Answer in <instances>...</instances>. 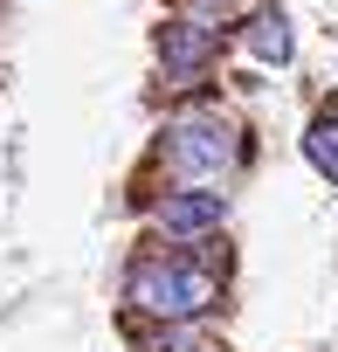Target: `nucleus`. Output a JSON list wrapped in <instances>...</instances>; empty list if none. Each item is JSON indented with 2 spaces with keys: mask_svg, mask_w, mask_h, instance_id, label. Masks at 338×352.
Listing matches in <instances>:
<instances>
[{
  "mask_svg": "<svg viewBox=\"0 0 338 352\" xmlns=\"http://www.w3.org/2000/svg\"><path fill=\"white\" fill-rule=\"evenodd\" d=\"M235 159H242V131L221 111H180L166 124V166L187 180H221Z\"/></svg>",
  "mask_w": 338,
  "mask_h": 352,
  "instance_id": "nucleus-2",
  "label": "nucleus"
},
{
  "mask_svg": "<svg viewBox=\"0 0 338 352\" xmlns=\"http://www.w3.org/2000/svg\"><path fill=\"white\" fill-rule=\"evenodd\" d=\"M221 221H228V201L214 187H180V194L159 201V228L173 235V242H207Z\"/></svg>",
  "mask_w": 338,
  "mask_h": 352,
  "instance_id": "nucleus-4",
  "label": "nucleus"
},
{
  "mask_svg": "<svg viewBox=\"0 0 338 352\" xmlns=\"http://www.w3.org/2000/svg\"><path fill=\"white\" fill-rule=\"evenodd\" d=\"M221 56V35H214V21H166L159 28V63H166V76L173 83H194V76H207V63Z\"/></svg>",
  "mask_w": 338,
  "mask_h": 352,
  "instance_id": "nucleus-3",
  "label": "nucleus"
},
{
  "mask_svg": "<svg viewBox=\"0 0 338 352\" xmlns=\"http://www.w3.org/2000/svg\"><path fill=\"white\" fill-rule=\"evenodd\" d=\"M304 159H311L317 180H331V187H338V118H331V111L304 124Z\"/></svg>",
  "mask_w": 338,
  "mask_h": 352,
  "instance_id": "nucleus-6",
  "label": "nucleus"
},
{
  "mask_svg": "<svg viewBox=\"0 0 338 352\" xmlns=\"http://www.w3.org/2000/svg\"><path fill=\"white\" fill-rule=\"evenodd\" d=\"M242 42H249V56L269 63V69H283V63L297 56V35H290V14H283V8H256L249 28H242Z\"/></svg>",
  "mask_w": 338,
  "mask_h": 352,
  "instance_id": "nucleus-5",
  "label": "nucleus"
},
{
  "mask_svg": "<svg viewBox=\"0 0 338 352\" xmlns=\"http://www.w3.org/2000/svg\"><path fill=\"white\" fill-rule=\"evenodd\" d=\"M131 304L145 311V318H159V324H194V318H207L214 304H221V276L207 270V263H194V256H152V263H138L131 270Z\"/></svg>",
  "mask_w": 338,
  "mask_h": 352,
  "instance_id": "nucleus-1",
  "label": "nucleus"
}]
</instances>
